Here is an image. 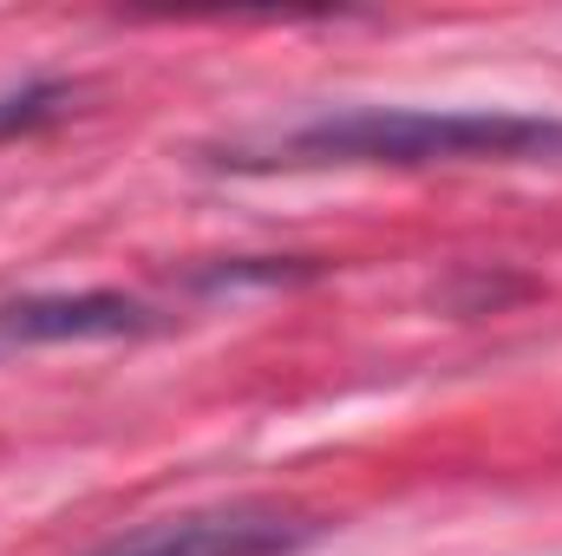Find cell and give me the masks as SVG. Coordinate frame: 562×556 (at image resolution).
Wrapping results in <instances>:
<instances>
[{
    "label": "cell",
    "mask_w": 562,
    "mask_h": 556,
    "mask_svg": "<svg viewBox=\"0 0 562 556\" xmlns=\"http://www.w3.org/2000/svg\"><path fill=\"white\" fill-rule=\"evenodd\" d=\"M229 170H321V164H562V119L537 112H431V105H353L262 144H229Z\"/></svg>",
    "instance_id": "1"
},
{
    "label": "cell",
    "mask_w": 562,
    "mask_h": 556,
    "mask_svg": "<svg viewBox=\"0 0 562 556\" xmlns=\"http://www.w3.org/2000/svg\"><path fill=\"white\" fill-rule=\"evenodd\" d=\"M321 537H327V524L294 504L229 498V504H196L177 518H150L138 531H119L92 556H301Z\"/></svg>",
    "instance_id": "2"
},
{
    "label": "cell",
    "mask_w": 562,
    "mask_h": 556,
    "mask_svg": "<svg viewBox=\"0 0 562 556\" xmlns=\"http://www.w3.org/2000/svg\"><path fill=\"white\" fill-rule=\"evenodd\" d=\"M164 314L119 294V288H79V294H13L0 301V347H59V341H138L157 334Z\"/></svg>",
    "instance_id": "3"
},
{
    "label": "cell",
    "mask_w": 562,
    "mask_h": 556,
    "mask_svg": "<svg viewBox=\"0 0 562 556\" xmlns=\"http://www.w3.org/2000/svg\"><path fill=\"white\" fill-rule=\"evenodd\" d=\"M66 105H72V86H59V79H26V86L0 92V138L33 132V125H53Z\"/></svg>",
    "instance_id": "4"
}]
</instances>
